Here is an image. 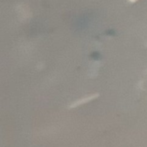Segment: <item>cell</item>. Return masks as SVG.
<instances>
[{
	"instance_id": "obj_1",
	"label": "cell",
	"mask_w": 147,
	"mask_h": 147,
	"mask_svg": "<svg viewBox=\"0 0 147 147\" xmlns=\"http://www.w3.org/2000/svg\"><path fill=\"white\" fill-rule=\"evenodd\" d=\"M94 97H95V96H90V97H87V98L81 99L80 101H78L77 102H75L73 104H71V105L70 106V108H75L76 106H78V105H80V104H82V103H84V102H87L90 101V100H91V99H93Z\"/></svg>"
}]
</instances>
